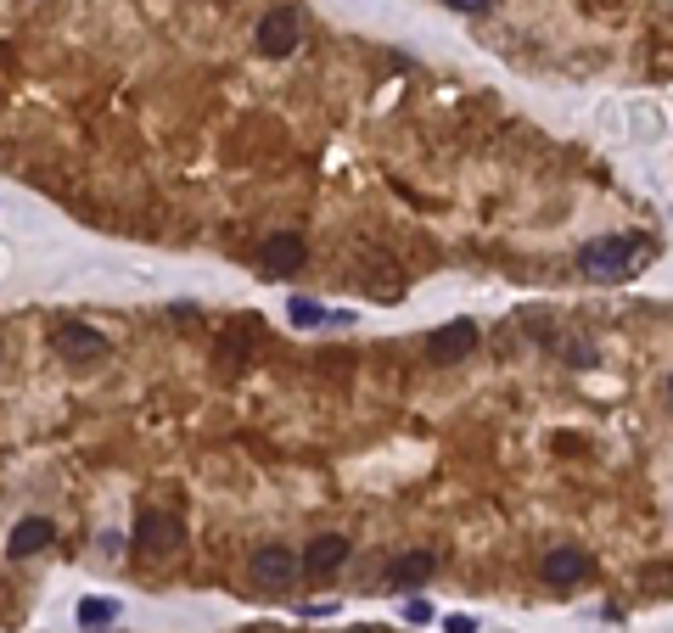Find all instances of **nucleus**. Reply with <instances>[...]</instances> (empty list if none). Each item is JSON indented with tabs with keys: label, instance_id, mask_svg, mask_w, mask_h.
I'll return each mask as SVG.
<instances>
[{
	"label": "nucleus",
	"instance_id": "nucleus-2",
	"mask_svg": "<svg viewBox=\"0 0 673 633\" xmlns=\"http://www.w3.org/2000/svg\"><path fill=\"white\" fill-rule=\"evenodd\" d=\"M124 544H135L141 561H169V555L186 549V521L174 516V510H141V521H135V533Z\"/></svg>",
	"mask_w": 673,
	"mask_h": 633
},
{
	"label": "nucleus",
	"instance_id": "nucleus-7",
	"mask_svg": "<svg viewBox=\"0 0 673 633\" xmlns=\"http://www.w3.org/2000/svg\"><path fill=\"white\" fill-rule=\"evenodd\" d=\"M589 572H595V561H589V549H578V544H561V549H550L545 561H539V577H545L550 589H567V583H584Z\"/></svg>",
	"mask_w": 673,
	"mask_h": 633
},
{
	"label": "nucleus",
	"instance_id": "nucleus-15",
	"mask_svg": "<svg viewBox=\"0 0 673 633\" xmlns=\"http://www.w3.org/2000/svg\"><path fill=\"white\" fill-rule=\"evenodd\" d=\"M561 353H567V359H573V370H589L595 365V348H589L584 337H573V342H561Z\"/></svg>",
	"mask_w": 673,
	"mask_h": 633
},
{
	"label": "nucleus",
	"instance_id": "nucleus-14",
	"mask_svg": "<svg viewBox=\"0 0 673 633\" xmlns=\"http://www.w3.org/2000/svg\"><path fill=\"white\" fill-rule=\"evenodd\" d=\"M287 314H292V325H326L331 320V309H320L315 297H292Z\"/></svg>",
	"mask_w": 673,
	"mask_h": 633
},
{
	"label": "nucleus",
	"instance_id": "nucleus-6",
	"mask_svg": "<svg viewBox=\"0 0 673 633\" xmlns=\"http://www.w3.org/2000/svg\"><path fill=\"white\" fill-rule=\"evenodd\" d=\"M472 348H477V320H449V325H438V331L427 337L432 365H460Z\"/></svg>",
	"mask_w": 673,
	"mask_h": 633
},
{
	"label": "nucleus",
	"instance_id": "nucleus-8",
	"mask_svg": "<svg viewBox=\"0 0 673 633\" xmlns=\"http://www.w3.org/2000/svg\"><path fill=\"white\" fill-rule=\"evenodd\" d=\"M438 572V555L432 549H404V555H393L387 561V589H399V594H410V589H427V577Z\"/></svg>",
	"mask_w": 673,
	"mask_h": 633
},
{
	"label": "nucleus",
	"instance_id": "nucleus-13",
	"mask_svg": "<svg viewBox=\"0 0 673 633\" xmlns=\"http://www.w3.org/2000/svg\"><path fill=\"white\" fill-rule=\"evenodd\" d=\"M118 622V600H85L79 605V628H107Z\"/></svg>",
	"mask_w": 673,
	"mask_h": 633
},
{
	"label": "nucleus",
	"instance_id": "nucleus-9",
	"mask_svg": "<svg viewBox=\"0 0 673 633\" xmlns=\"http://www.w3.org/2000/svg\"><path fill=\"white\" fill-rule=\"evenodd\" d=\"M348 561V538L343 533H320L315 544L298 555V566H303V577L309 583H326V577H337V566Z\"/></svg>",
	"mask_w": 673,
	"mask_h": 633
},
{
	"label": "nucleus",
	"instance_id": "nucleus-17",
	"mask_svg": "<svg viewBox=\"0 0 673 633\" xmlns=\"http://www.w3.org/2000/svg\"><path fill=\"white\" fill-rule=\"evenodd\" d=\"M444 633H477V617H460L455 611V617H444Z\"/></svg>",
	"mask_w": 673,
	"mask_h": 633
},
{
	"label": "nucleus",
	"instance_id": "nucleus-1",
	"mask_svg": "<svg viewBox=\"0 0 673 633\" xmlns=\"http://www.w3.org/2000/svg\"><path fill=\"white\" fill-rule=\"evenodd\" d=\"M645 253H651L645 236H595L578 247V269H584L589 281H623Z\"/></svg>",
	"mask_w": 673,
	"mask_h": 633
},
{
	"label": "nucleus",
	"instance_id": "nucleus-10",
	"mask_svg": "<svg viewBox=\"0 0 673 633\" xmlns=\"http://www.w3.org/2000/svg\"><path fill=\"white\" fill-rule=\"evenodd\" d=\"M303 258H309V247H303V236H292V230H281V236H270L264 247H258V264H264V275H298Z\"/></svg>",
	"mask_w": 673,
	"mask_h": 633
},
{
	"label": "nucleus",
	"instance_id": "nucleus-12",
	"mask_svg": "<svg viewBox=\"0 0 673 633\" xmlns=\"http://www.w3.org/2000/svg\"><path fill=\"white\" fill-rule=\"evenodd\" d=\"M253 331H230V337L225 342H219V365H225V370H242L247 365V359H253Z\"/></svg>",
	"mask_w": 673,
	"mask_h": 633
},
{
	"label": "nucleus",
	"instance_id": "nucleus-5",
	"mask_svg": "<svg viewBox=\"0 0 673 633\" xmlns=\"http://www.w3.org/2000/svg\"><path fill=\"white\" fill-rule=\"evenodd\" d=\"M51 348L68 359V365H96V359H107V348L113 342L101 337V331H90V325H57V337H51Z\"/></svg>",
	"mask_w": 673,
	"mask_h": 633
},
{
	"label": "nucleus",
	"instance_id": "nucleus-16",
	"mask_svg": "<svg viewBox=\"0 0 673 633\" xmlns=\"http://www.w3.org/2000/svg\"><path fill=\"white\" fill-rule=\"evenodd\" d=\"M404 622H432V605L427 600H404Z\"/></svg>",
	"mask_w": 673,
	"mask_h": 633
},
{
	"label": "nucleus",
	"instance_id": "nucleus-3",
	"mask_svg": "<svg viewBox=\"0 0 673 633\" xmlns=\"http://www.w3.org/2000/svg\"><path fill=\"white\" fill-rule=\"evenodd\" d=\"M247 572H253V583L264 594H287V589H298L303 566H298V555H292L287 544H258L253 561H247Z\"/></svg>",
	"mask_w": 673,
	"mask_h": 633
},
{
	"label": "nucleus",
	"instance_id": "nucleus-11",
	"mask_svg": "<svg viewBox=\"0 0 673 633\" xmlns=\"http://www.w3.org/2000/svg\"><path fill=\"white\" fill-rule=\"evenodd\" d=\"M57 544V521L51 516H29V521H17L12 538H6V555L12 561H29V555H40V549Z\"/></svg>",
	"mask_w": 673,
	"mask_h": 633
},
{
	"label": "nucleus",
	"instance_id": "nucleus-4",
	"mask_svg": "<svg viewBox=\"0 0 673 633\" xmlns=\"http://www.w3.org/2000/svg\"><path fill=\"white\" fill-rule=\"evenodd\" d=\"M298 34H303V23H298V12L292 6H275V12H264L258 17V51L264 57H292L298 51Z\"/></svg>",
	"mask_w": 673,
	"mask_h": 633
},
{
	"label": "nucleus",
	"instance_id": "nucleus-18",
	"mask_svg": "<svg viewBox=\"0 0 673 633\" xmlns=\"http://www.w3.org/2000/svg\"><path fill=\"white\" fill-rule=\"evenodd\" d=\"M444 6H455V12H488V0H444Z\"/></svg>",
	"mask_w": 673,
	"mask_h": 633
}]
</instances>
